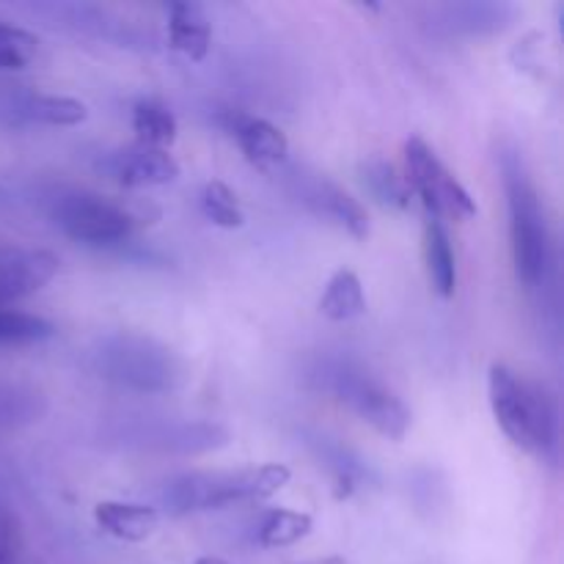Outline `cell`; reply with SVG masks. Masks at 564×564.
<instances>
[{
  "instance_id": "1",
  "label": "cell",
  "mask_w": 564,
  "mask_h": 564,
  "mask_svg": "<svg viewBox=\"0 0 564 564\" xmlns=\"http://www.w3.org/2000/svg\"><path fill=\"white\" fill-rule=\"evenodd\" d=\"M292 471L281 463L268 466L229 468V471H191L165 479L158 490L160 507L169 516H196V512L226 510L235 505H257L286 488Z\"/></svg>"
},
{
  "instance_id": "2",
  "label": "cell",
  "mask_w": 564,
  "mask_h": 564,
  "mask_svg": "<svg viewBox=\"0 0 564 564\" xmlns=\"http://www.w3.org/2000/svg\"><path fill=\"white\" fill-rule=\"evenodd\" d=\"M488 400L501 433L521 452L538 460L556 457V408L545 389L507 364H494L488 372Z\"/></svg>"
},
{
  "instance_id": "3",
  "label": "cell",
  "mask_w": 564,
  "mask_h": 564,
  "mask_svg": "<svg viewBox=\"0 0 564 564\" xmlns=\"http://www.w3.org/2000/svg\"><path fill=\"white\" fill-rule=\"evenodd\" d=\"M501 180L510 213V248L518 281L527 290H538L551 268V237L545 224L538 185L518 152L501 154Z\"/></svg>"
},
{
  "instance_id": "4",
  "label": "cell",
  "mask_w": 564,
  "mask_h": 564,
  "mask_svg": "<svg viewBox=\"0 0 564 564\" xmlns=\"http://www.w3.org/2000/svg\"><path fill=\"white\" fill-rule=\"evenodd\" d=\"M105 380L141 394H163L185 380L182 361L160 341L141 334H113L99 341L94 352Z\"/></svg>"
},
{
  "instance_id": "5",
  "label": "cell",
  "mask_w": 564,
  "mask_h": 564,
  "mask_svg": "<svg viewBox=\"0 0 564 564\" xmlns=\"http://www.w3.org/2000/svg\"><path fill=\"white\" fill-rule=\"evenodd\" d=\"M53 220L69 240L83 246H121L135 235L138 226L149 224L135 202H116L99 193H64L53 204Z\"/></svg>"
},
{
  "instance_id": "6",
  "label": "cell",
  "mask_w": 564,
  "mask_h": 564,
  "mask_svg": "<svg viewBox=\"0 0 564 564\" xmlns=\"http://www.w3.org/2000/svg\"><path fill=\"white\" fill-rule=\"evenodd\" d=\"M405 182L413 196L424 204L427 215L438 220H471L477 215V202L460 180L446 169L424 138H408L405 147Z\"/></svg>"
},
{
  "instance_id": "7",
  "label": "cell",
  "mask_w": 564,
  "mask_h": 564,
  "mask_svg": "<svg viewBox=\"0 0 564 564\" xmlns=\"http://www.w3.org/2000/svg\"><path fill=\"white\" fill-rule=\"evenodd\" d=\"M334 389L339 400L347 402L358 413V419L378 430L383 438L402 441L411 430L413 419L408 405L380 380L356 372V369H345V372L339 369L334 375Z\"/></svg>"
},
{
  "instance_id": "8",
  "label": "cell",
  "mask_w": 564,
  "mask_h": 564,
  "mask_svg": "<svg viewBox=\"0 0 564 564\" xmlns=\"http://www.w3.org/2000/svg\"><path fill=\"white\" fill-rule=\"evenodd\" d=\"M292 182H295L297 198H301L317 218L336 224L339 229H345L347 235L356 237V240H367L369 215L358 198H352L350 193L341 191V187L336 185V182H330L328 176L303 174V171H297V174L292 176Z\"/></svg>"
},
{
  "instance_id": "9",
  "label": "cell",
  "mask_w": 564,
  "mask_h": 564,
  "mask_svg": "<svg viewBox=\"0 0 564 564\" xmlns=\"http://www.w3.org/2000/svg\"><path fill=\"white\" fill-rule=\"evenodd\" d=\"M61 262L44 248L0 246V308L36 295L58 273Z\"/></svg>"
},
{
  "instance_id": "10",
  "label": "cell",
  "mask_w": 564,
  "mask_h": 564,
  "mask_svg": "<svg viewBox=\"0 0 564 564\" xmlns=\"http://www.w3.org/2000/svg\"><path fill=\"white\" fill-rule=\"evenodd\" d=\"M108 180L121 187H154L169 185L180 176V163L165 149L130 143V147L113 149L97 163Z\"/></svg>"
},
{
  "instance_id": "11",
  "label": "cell",
  "mask_w": 564,
  "mask_h": 564,
  "mask_svg": "<svg viewBox=\"0 0 564 564\" xmlns=\"http://www.w3.org/2000/svg\"><path fill=\"white\" fill-rule=\"evenodd\" d=\"M220 127L235 138L242 158L257 169H273V165L284 163L290 154V141L284 132L262 116L246 113V110H224Z\"/></svg>"
},
{
  "instance_id": "12",
  "label": "cell",
  "mask_w": 564,
  "mask_h": 564,
  "mask_svg": "<svg viewBox=\"0 0 564 564\" xmlns=\"http://www.w3.org/2000/svg\"><path fill=\"white\" fill-rule=\"evenodd\" d=\"M6 113L14 124L31 121V124L47 127H75L88 119V108L75 97H61V94H36L22 91L6 102Z\"/></svg>"
},
{
  "instance_id": "13",
  "label": "cell",
  "mask_w": 564,
  "mask_h": 564,
  "mask_svg": "<svg viewBox=\"0 0 564 564\" xmlns=\"http://www.w3.org/2000/svg\"><path fill=\"white\" fill-rule=\"evenodd\" d=\"M94 521L110 538L143 543L158 532L160 510L149 505H130V501H99L94 507Z\"/></svg>"
},
{
  "instance_id": "14",
  "label": "cell",
  "mask_w": 564,
  "mask_h": 564,
  "mask_svg": "<svg viewBox=\"0 0 564 564\" xmlns=\"http://www.w3.org/2000/svg\"><path fill=\"white\" fill-rule=\"evenodd\" d=\"M169 39L171 47L180 50L185 58L204 61L213 44V25L204 11V6L191 3V0H180L171 3L169 9Z\"/></svg>"
},
{
  "instance_id": "15",
  "label": "cell",
  "mask_w": 564,
  "mask_h": 564,
  "mask_svg": "<svg viewBox=\"0 0 564 564\" xmlns=\"http://www.w3.org/2000/svg\"><path fill=\"white\" fill-rule=\"evenodd\" d=\"M424 262H427V275L433 290L444 301H452L457 292L455 248H452L446 224L433 218V215H427V220H424Z\"/></svg>"
},
{
  "instance_id": "16",
  "label": "cell",
  "mask_w": 564,
  "mask_h": 564,
  "mask_svg": "<svg viewBox=\"0 0 564 564\" xmlns=\"http://www.w3.org/2000/svg\"><path fill=\"white\" fill-rule=\"evenodd\" d=\"M319 314L330 323H350L367 314V295L364 284L352 270L341 268L325 284L323 297H319Z\"/></svg>"
},
{
  "instance_id": "17",
  "label": "cell",
  "mask_w": 564,
  "mask_h": 564,
  "mask_svg": "<svg viewBox=\"0 0 564 564\" xmlns=\"http://www.w3.org/2000/svg\"><path fill=\"white\" fill-rule=\"evenodd\" d=\"M132 132H135V143L169 152L171 143L176 141L180 127H176V116L171 113L169 105L147 97L132 105Z\"/></svg>"
},
{
  "instance_id": "18",
  "label": "cell",
  "mask_w": 564,
  "mask_h": 564,
  "mask_svg": "<svg viewBox=\"0 0 564 564\" xmlns=\"http://www.w3.org/2000/svg\"><path fill=\"white\" fill-rule=\"evenodd\" d=\"M314 518L308 512L284 510V507H273L262 516L257 527V543L262 549H290V545L301 543L312 534Z\"/></svg>"
},
{
  "instance_id": "19",
  "label": "cell",
  "mask_w": 564,
  "mask_h": 564,
  "mask_svg": "<svg viewBox=\"0 0 564 564\" xmlns=\"http://www.w3.org/2000/svg\"><path fill=\"white\" fill-rule=\"evenodd\" d=\"M361 174H364V185L369 187L375 198L386 207H397V209H405L411 207V187H408L405 176L394 169L391 163L386 160H369V163L361 165Z\"/></svg>"
},
{
  "instance_id": "20",
  "label": "cell",
  "mask_w": 564,
  "mask_h": 564,
  "mask_svg": "<svg viewBox=\"0 0 564 564\" xmlns=\"http://www.w3.org/2000/svg\"><path fill=\"white\" fill-rule=\"evenodd\" d=\"M55 336V325L39 314L20 308H0V347L39 345Z\"/></svg>"
},
{
  "instance_id": "21",
  "label": "cell",
  "mask_w": 564,
  "mask_h": 564,
  "mask_svg": "<svg viewBox=\"0 0 564 564\" xmlns=\"http://www.w3.org/2000/svg\"><path fill=\"white\" fill-rule=\"evenodd\" d=\"M202 213L209 224L220 226V229H240L246 224V213H242L240 202H237V193L220 180L204 185Z\"/></svg>"
},
{
  "instance_id": "22",
  "label": "cell",
  "mask_w": 564,
  "mask_h": 564,
  "mask_svg": "<svg viewBox=\"0 0 564 564\" xmlns=\"http://www.w3.org/2000/svg\"><path fill=\"white\" fill-rule=\"evenodd\" d=\"M39 39L20 25L0 22V72L25 69L36 58Z\"/></svg>"
},
{
  "instance_id": "23",
  "label": "cell",
  "mask_w": 564,
  "mask_h": 564,
  "mask_svg": "<svg viewBox=\"0 0 564 564\" xmlns=\"http://www.w3.org/2000/svg\"><path fill=\"white\" fill-rule=\"evenodd\" d=\"M449 22L452 28H466V31H479V28H488V31H496L501 28V11L505 6H490V3H468V6H455L449 9Z\"/></svg>"
},
{
  "instance_id": "24",
  "label": "cell",
  "mask_w": 564,
  "mask_h": 564,
  "mask_svg": "<svg viewBox=\"0 0 564 564\" xmlns=\"http://www.w3.org/2000/svg\"><path fill=\"white\" fill-rule=\"evenodd\" d=\"M22 549L20 521L6 505H0V564H17Z\"/></svg>"
},
{
  "instance_id": "25",
  "label": "cell",
  "mask_w": 564,
  "mask_h": 564,
  "mask_svg": "<svg viewBox=\"0 0 564 564\" xmlns=\"http://www.w3.org/2000/svg\"><path fill=\"white\" fill-rule=\"evenodd\" d=\"M303 564H347V560H341V556H325V560H312Z\"/></svg>"
},
{
  "instance_id": "26",
  "label": "cell",
  "mask_w": 564,
  "mask_h": 564,
  "mask_svg": "<svg viewBox=\"0 0 564 564\" xmlns=\"http://www.w3.org/2000/svg\"><path fill=\"white\" fill-rule=\"evenodd\" d=\"M196 564H229V562L218 560V556H202V560H196Z\"/></svg>"
}]
</instances>
